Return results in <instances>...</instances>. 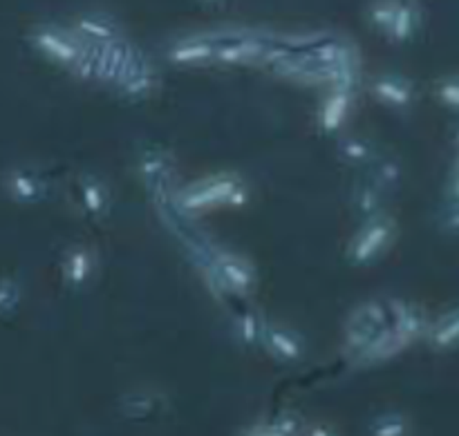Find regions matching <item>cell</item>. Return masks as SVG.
I'll return each mask as SVG.
<instances>
[{
  "mask_svg": "<svg viewBox=\"0 0 459 436\" xmlns=\"http://www.w3.org/2000/svg\"><path fill=\"white\" fill-rule=\"evenodd\" d=\"M446 192H448V201H459V152H457L455 164H453L451 168V175H448Z\"/></svg>",
  "mask_w": 459,
  "mask_h": 436,
  "instance_id": "obj_33",
  "label": "cell"
},
{
  "mask_svg": "<svg viewBox=\"0 0 459 436\" xmlns=\"http://www.w3.org/2000/svg\"><path fill=\"white\" fill-rule=\"evenodd\" d=\"M263 349H267L276 361L287 363V365H294V363L303 361L305 356L303 338L294 329L276 325V322H267V327H264Z\"/></svg>",
  "mask_w": 459,
  "mask_h": 436,
  "instance_id": "obj_12",
  "label": "cell"
},
{
  "mask_svg": "<svg viewBox=\"0 0 459 436\" xmlns=\"http://www.w3.org/2000/svg\"><path fill=\"white\" fill-rule=\"evenodd\" d=\"M160 85V76H157L155 65H152L151 58L143 56L142 52H137L133 56V61L126 65V70L121 72L119 81H117L115 90L126 98H146Z\"/></svg>",
  "mask_w": 459,
  "mask_h": 436,
  "instance_id": "obj_7",
  "label": "cell"
},
{
  "mask_svg": "<svg viewBox=\"0 0 459 436\" xmlns=\"http://www.w3.org/2000/svg\"><path fill=\"white\" fill-rule=\"evenodd\" d=\"M204 3H220V0H204Z\"/></svg>",
  "mask_w": 459,
  "mask_h": 436,
  "instance_id": "obj_35",
  "label": "cell"
},
{
  "mask_svg": "<svg viewBox=\"0 0 459 436\" xmlns=\"http://www.w3.org/2000/svg\"><path fill=\"white\" fill-rule=\"evenodd\" d=\"M354 106L352 90H327L318 107V128L325 134L339 133Z\"/></svg>",
  "mask_w": 459,
  "mask_h": 436,
  "instance_id": "obj_14",
  "label": "cell"
},
{
  "mask_svg": "<svg viewBox=\"0 0 459 436\" xmlns=\"http://www.w3.org/2000/svg\"><path fill=\"white\" fill-rule=\"evenodd\" d=\"M4 191L16 204H40L48 197V182L40 173L27 166H16L4 175Z\"/></svg>",
  "mask_w": 459,
  "mask_h": 436,
  "instance_id": "obj_10",
  "label": "cell"
},
{
  "mask_svg": "<svg viewBox=\"0 0 459 436\" xmlns=\"http://www.w3.org/2000/svg\"><path fill=\"white\" fill-rule=\"evenodd\" d=\"M264 327H267V321H263L258 313L251 312V309H247V312H242L240 316L236 318L238 340H240V343L249 349L263 347Z\"/></svg>",
  "mask_w": 459,
  "mask_h": 436,
  "instance_id": "obj_24",
  "label": "cell"
},
{
  "mask_svg": "<svg viewBox=\"0 0 459 436\" xmlns=\"http://www.w3.org/2000/svg\"><path fill=\"white\" fill-rule=\"evenodd\" d=\"M397 237V224L390 215H377V218L363 219L361 228L354 233L352 242L348 246V260L354 267H366L372 264L381 253L393 246Z\"/></svg>",
  "mask_w": 459,
  "mask_h": 436,
  "instance_id": "obj_4",
  "label": "cell"
},
{
  "mask_svg": "<svg viewBox=\"0 0 459 436\" xmlns=\"http://www.w3.org/2000/svg\"><path fill=\"white\" fill-rule=\"evenodd\" d=\"M247 184L238 175L222 173L213 177L197 179L179 188L173 195L175 210L184 215H197L220 206H242L247 201Z\"/></svg>",
  "mask_w": 459,
  "mask_h": 436,
  "instance_id": "obj_1",
  "label": "cell"
},
{
  "mask_svg": "<svg viewBox=\"0 0 459 436\" xmlns=\"http://www.w3.org/2000/svg\"><path fill=\"white\" fill-rule=\"evenodd\" d=\"M157 407V397L151 392H137L126 397L124 410L128 416H134V419H142V416L152 415Z\"/></svg>",
  "mask_w": 459,
  "mask_h": 436,
  "instance_id": "obj_29",
  "label": "cell"
},
{
  "mask_svg": "<svg viewBox=\"0 0 459 436\" xmlns=\"http://www.w3.org/2000/svg\"><path fill=\"white\" fill-rule=\"evenodd\" d=\"M139 49L133 43L121 36V38L110 40V43L94 45V58H97V72H94V81L99 83H106L115 88L117 81H119L121 72L126 70L133 56Z\"/></svg>",
  "mask_w": 459,
  "mask_h": 436,
  "instance_id": "obj_8",
  "label": "cell"
},
{
  "mask_svg": "<svg viewBox=\"0 0 459 436\" xmlns=\"http://www.w3.org/2000/svg\"><path fill=\"white\" fill-rule=\"evenodd\" d=\"M303 436H336V432L332 428H327V425L316 423V425H309V428H305Z\"/></svg>",
  "mask_w": 459,
  "mask_h": 436,
  "instance_id": "obj_34",
  "label": "cell"
},
{
  "mask_svg": "<svg viewBox=\"0 0 459 436\" xmlns=\"http://www.w3.org/2000/svg\"><path fill=\"white\" fill-rule=\"evenodd\" d=\"M442 228L451 235H459V201H448L442 215Z\"/></svg>",
  "mask_w": 459,
  "mask_h": 436,
  "instance_id": "obj_32",
  "label": "cell"
},
{
  "mask_svg": "<svg viewBox=\"0 0 459 436\" xmlns=\"http://www.w3.org/2000/svg\"><path fill=\"white\" fill-rule=\"evenodd\" d=\"M439 101L448 107H455L459 110V76H451V79H442L435 88Z\"/></svg>",
  "mask_w": 459,
  "mask_h": 436,
  "instance_id": "obj_31",
  "label": "cell"
},
{
  "mask_svg": "<svg viewBox=\"0 0 459 436\" xmlns=\"http://www.w3.org/2000/svg\"><path fill=\"white\" fill-rule=\"evenodd\" d=\"M421 25V9L415 0H399L394 12L393 25H390L388 38L393 43H408L417 34Z\"/></svg>",
  "mask_w": 459,
  "mask_h": 436,
  "instance_id": "obj_21",
  "label": "cell"
},
{
  "mask_svg": "<svg viewBox=\"0 0 459 436\" xmlns=\"http://www.w3.org/2000/svg\"><path fill=\"white\" fill-rule=\"evenodd\" d=\"M352 204L361 219L377 218V215H384V192L372 182H361L354 188Z\"/></svg>",
  "mask_w": 459,
  "mask_h": 436,
  "instance_id": "obj_23",
  "label": "cell"
},
{
  "mask_svg": "<svg viewBox=\"0 0 459 436\" xmlns=\"http://www.w3.org/2000/svg\"><path fill=\"white\" fill-rule=\"evenodd\" d=\"M370 436H411V421L402 412H385L375 416L370 423Z\"/></svg>",
  "mask_w": 459,
  "mask_h": 436,
  "instance_id": "obj_27",
  "label": "cell"
},
{
  "mask_svg": "<svg viewBox=\"0 0 459 436\" xmlns=\"http://www.w3.org/2000/svg\"><path fill=\"white\" fill-rule=\"evenodd\" d=\"M215 43V63L220 65H249L263 63L264 52L273 38L255 34L251 30H224L206 34Z\"/></svg>",
  "mask_w": 459,
  "mask_h": 436,
  "instance_id": "obj_3",
  "label": "cell"
},
{
  "mask_svg": "<svg viewBox=\"0 0 459 436\" xmlns=\"http://www.w3.org/2000/svg\"><path fill=\"white\" fill-rule=\"evenodd\" d=\"M408 347H411V345H408L406 340L394 331V327L390 325L385 327V329L381 331V334L377 336V338L372 340V343L368 345L357 358H354V361L363 363V365H375V363H384V361H390V358L399 356V354Z\"/></svg>",
  "mask_w": 459,
  "mask_h": 436,
  "instance_id": "obj_18",
  "label": "cell"
},
{
  "mask_svg": "<svg viewBox=\"0 0 459 436\" xmlns=\"http://www.w3.org/2000/svg\"><path fill=\"white\" fill-rule=\"evenodd\" d=\"M30 43L40 56L52 61L54 65H61L72 70L85 49V40L76 34L72 27L61 25H39L31 30Z\"/></svg>",
  "mask_w": 459,
  "mask_h": 436,
  "instance_id": "obj_5",
  "label": "cell"
},
{
  "mask_svg": "<svg viewBox=\"0 0 459 436\" xmlns=\"http://www.w3.org/2000/svg\"><path fill=\"white\" fill-rule=\"evenodd\" d=\"M397 3L399 0H375V3L370 4V9H368V21H370V25L375 27L377 31L388 36L394 12H397Z\"/></svg>",
  "mask_w": 459,
  "mask_h": 436,
  "instance_id": "obj_28",
  "label": "cell"
},
{
  "mask_svg": "<svg viewBox=\"0 0 459 436\" xmlns=\"http://www.w3.org/2000/svg\"><path fill=\"white\" fill-rule=\"evenodd\" d=\"M72 30L90 45H103L121 38L119 25L108 13H83V16L74 18Z\"/></svg>",
  "mask_w": 459,
  "mask_h": 436,
  "instance_id": "obj_17",
  "label": "cell"
},
{
  "mask_svg": "<svg viewBox=\"0 0 459 436\" xmlns=\"http://www.w3.org/2000/svg\"><path fill=\"white\" fill-rule=\"evenodd\" d=\"M372 170H370V182L375 184L377 188H379L381 192H393L397 191L399 184H402V166H399L397 159H390V157H385V159H375L372 161Z\"/></svg>",
  "mask_w": 459,
  "mask_h": 436,
  "instance_id": "obj_25",
  "label": "cell"
},
{
  "mask_svg": "<svg viewBox=\"0 0 459 436\" xmlns=\"http://www.w3.org/2000/svg\"><path fill=\"white\" fill-rule=\"evenodd\" d=\"M372 94L377 101H381L388 107H397V110H406L415 101V88L408 79L397 74H381L372 81L370 85Z\"/></svg>",
  "mask_w": 459,
  "mask_h": 436,
  "instance_id": "obj_15",
  "label": "cell"
},
{
  "mask_svg": "<svg viewBox=\"0 0 459 436\" xmlns=\"http://www.w3.org/2000/svg\"><path fill=\"white\" fill-rule=\"evenodd\" d=\"M390 325L408 345L426 338L430 329V318L420 304L403 303V300H388Z\"/></svg>",
  "mask_w": 459,
  "mask_h": 436,
  "instance_id": "obj_11",
  "label": "cell"
},
{
  "mask_svg": "<svg viewBox=\"0 0 459 436\" xmlns=\"http://www.w3.org/2000/svg\"><path fill=\"white\" fill-rule=\"evenodd\" d=\"M305 423L296 412H281L272 421L251 425L240 436H303Z\"/></svg>",
  "mask_w": 459,
  "mask_h": 436,
  "instance_id": "obj_22",
  "label": "cell"
},
{
  "mask_svg": "<svg viewBox=\"0 0 459 436\" xmlns=\"http://www.w3.org/2000/svg\"><path fill=\"white\" fill-rule=\"evenodd\" d=\"M166 58L179 67L211 65L215 63V43L206 34L179 38L178 43L170 45Z\"/></svg>",
  "mask_w": 459,
  "mask_h": 436,
  "instance_id": "obj_13",
  "label": "cell"
},
{
  "mask_svg": "<svg viewBox=\"0 0 459 436\" xmlns=\"http://www.w3.org/2000/svg\"><path fill=\"white\" fill-rule=\"evenodd\" d=\"M22 300V286L16 280L0 278V316L16 312V307Z\"/></svg>",
  "mask_w": 459,
  "mask_h": 436,
  "instance_id": "obj_30",
  "label": "cell"
},
{
  "mask_svg": "<svg viewBox=\"0 0 459 436\" xmlns=\"http://www.w3.org/2000/svg\"><path fill=\"white\" fill-rule=\"evenodd\" d=\"M139 175H142L148 191L155 192L157 197L173 200L175 191L170 186V182H173V159L169 157V152L161 150V148H151V150L143 152L142 159H139Z\"/></svg>",
  "mask_w": 459,
  "mask_h": 436,
  "instance_id": "obj_9",
  "label": "cell"
},
{
  "mask_svg": "<svg viewBox=\"0 0 459 436\" xmlns=\"http://www.w3.org/2000/svg\"><path fill=\"white\" fill-rule=\"evenodd\" d=\"M94 267H97V260H94V251L88 249L83 244H76L72 249H67L65 258H63V278H65V285L72 289H83L94 276Z\"/></svg>",
  "mask_w": 459,
  "mask_h": 436,
  "instance_id": "obj_16",
  "label": "cell"
},
{
  "mask_svg": "<svg viewBox=\"0 0 459 436\" xmlns=\"http://www.w3.org/2000/svg\"><path fill=\"white\" fill-rule=\"evenodd\" d=\"M385 327H390L388 303L372 300L354 309L345 322V347L352 358H357Z\"/></svg>",
  "mask_w": 459,
  "mask_h": 436,
  "instance_id": "obj_6",
  "label": "cell"
},
{
  "mask_svg": "<svg viewBox=\"0 0 459 436\" xmlns=\"http://www.w3.org/2000/svg\"><path fill=\"white\" fill-rule=\"evenodd\" d=\"M339 157L345 164L370 166L377 159L375 146L363 137H345L339 143Z\"/></svg>",
  "mask_w": 459,
  "mask_h": 436,
  "instance_id": "obj_26",
  "label": "cell"
},
{
  "mask_svg": "<svg viewBox=\"0 0 459 436\" xmlns=\"http://www.w3.org/2000/svg\"><path fill=\"white\" fill-rule=\"evenodd\" d=\"M426 343L437 352L459 347V307L442 313L437 321L430 322V329L426 334Z\"/></svg>",
  "mask_w": 459,
  "mask_h": 436,
  "instance_id": "obj_20",
  "label": "cell"
},
{
  "mask_svg": "<svg viewBox=\"0 0 459 436\" xmlns=\"http://www.w3.org/2000/svg\"><path fill=\"white\" fill-rule=\"evenodd\" d=\"M197 255L211 289H218L220 295H247L254 291L255 269L247 258L227 249H200Z\"/></svg>",
  "mask_w": 459,
  "mask_h": 436,
  "instance_id": "obj_2",
  "label": "cell"
},
{
  "mask_svg": "<svg viewBox=\"0 0 459 436\" xmlns=\"http://www.w3.org/2000/svg\"><path fill=\"white\" fill-rule=\"evenodd\" d=\"M79 201L81 209L90 218H103L110 204V192L103 179H99L97 175H83L79 179Z\"/></svg>",
  "mask_w": 459,
  "mask_h": 436,
  "instance_id": "obj_19",
  "label": "cell"
}]
</instances>
